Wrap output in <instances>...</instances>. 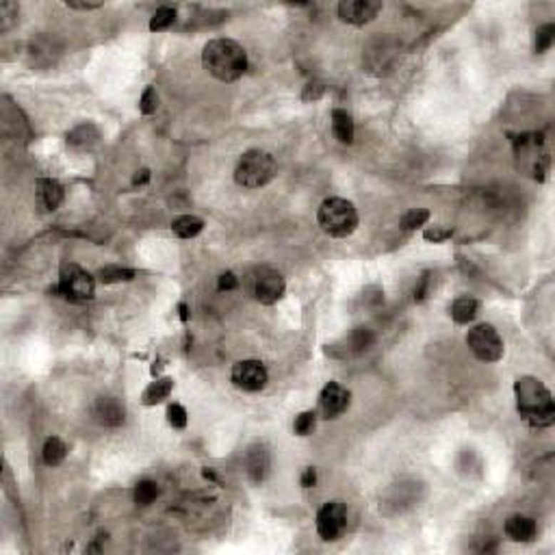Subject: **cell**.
I'll return each instance as SVG.
<instances>
[{
  "mask_svg": "<svg viewBox=\"0 0 555 555\" xmlns=\"http://www.w3.org/2000/svg\"><path fill=\"white\" fill-rule=\"evenodd\" d=\"M516 410L521 419L534 427L544 429L555 421V402L549 388L534 375H523L514 382Z\"/></svg>",
  "mask_w": 555,
  "mask_h": 555,
  "instance_id": "cell-1",
  "label": "cell"
},
{
  "mask_svg": "<svg viewBox=\"0 0 555 555\" xmlns=\"http://www.w3.org/2000/svg\"><path fill=\"white\" fill-rule=\"evenodd\" d=\"M202 66L204 70L221 81V83H233L241 78L248 70V54L243 46H239L233 39H210L202 50Z\"/></svg>",
  "mask_w": 555,
  "mask_h": 555,
  "instance_id": "cell-2",
  "label": "cell"
},
{
  "mask_svg": "<svg viewBox=\"0 0 555 555\" xmlns=\"http://www.w3.org/2000/svg\"><path fill=\"white\" fill-rule=\"evenodd\" d=\"M317 221L325 235L345 239L358 228V210L345 198H327L317 213Z\"/></svg>",
  "mask_w": 555,
  "mask_h": 555,
  "instance_id": "cell-3",
  "label": "cell"
},
{
  "mask_svg": "<svg viewBox=\"0 0 555 555\" xmlns=\"http://www.w3.org/2000/svg\"><path fill=\"white\" fill-rule=\"evenodd\" d=\"M275 176V161L265 150H248L241 154L237 168H235V180L239 187L245 189H260Z\"/></svg>",
  "mask_w": 555,
  "mask_h": 555,
  "instance_id": "cell-4",
  "label": "cell"
},
{
  "mask_svg": "<svg viewBox=\"0 0 555 555\" xmlns=\"http://www.w3.org/2000/svg\"><path fill=\"white\" fill-rule=\"evenodd\" d=\"M248 291L258 304L271 306L275 302H280L287 291L285 275L269 265H260L252 269V273L248 275Z\"/></svg>",
  "mask_w": 555,
  "mask_h": 555,
  "instance_id": "cell-5",
  "label": "cell"
},
{
  "mask_svg": "<svg viewBox=\"0 0 555 555\" xmlns=\"http://www.w3.org/2000/svg\"><path fill=\"white\" fill-rule=\"evenodd\" d=\"M57 293L68 302H87L96 293V280L76 263H63L59 271Z\"/></svg>",
  "mask_w": 555,
  "mask_h": 555,
  "instance_id": "cell-6",
  "label": "cell"
},
{
  "mask_svg": "<svg viewBox=\"0 0 555 555\" xmlns=\"http://www.w3.org/2000/svg\"><path fill=\"white\" fill-rule=\"evenodd\" d=\"M467 345L473 352V356L482 362H499L506 354L504 339L490 323H477L469 330Z\"/></svg>",
  "mask_w": 555,
  "mask_h": 555,
  "instance_id": "cell-7",
  "label": "cell"
},
{
  "mask_svg": "<svg viewBox=\"0 0 555 555\" xmlns=\"http://www.w3.org/2000/svg\"><path fill=\"white\" fill-rule=\"evenodd\" d=\"M230 380L233 384L239 388V391L245 393H258L267 386L269 382V373L265 369V365L260 360H239L233 371H230Z\"/></svg>",
  "mask_w": 555,
  "mask_h": 555,
  "instance_id": "cell-8",
  "label": "cell"
},
{
  "mask_svg": "<svg viewBox=\"0 0 555 555\" xmlns=\"http://www.w3.org/2000/svg\"><path fill=\"white\" fill-rule=\"evenodd\" d=\"M347 525V508L341 501H327L317 512V534L321 540H337Z\"/></svg>",
  "mask_w": 555,
  "mask_h": 555,
  "instance_id": "cell-9",
  "label": "cell"
},
{
  "mask_svg": "<svg viewBox=\"0 0 555 555\" xmlns=\"http://www.w3.org/2000/svg\"><path fill=\"white\" fill-rule=\"evenodd\" d=\"M352 402V393L339 382H327L319 395V412L323 419H337L341 417Z\"/></svg>",
  "mask_w": 555,
  "mask_h": 555,
  "instance_id": "cell-10",
  "label": "cell"
},
{
  "mask_svg": "<svg viewBox=\"0 0 555 555\" xmlns=\"http://www.w3.org/2000/svg\"><path fill=\"white\" fill-rule=\"evenodd\" d=\"M382 11L380 0H343L339 5V18L352 26H365Z\"/></svg>",
  "mask_w": 555,
  "mask_h": 555,
  "instance_id": "cell-11",
  "label": "cell"
},
{
  "mask_svg": "<svg viewBox=\"0 0 555 555\" xmlns=\"http://www.w3.org/2000/svg\"><path fill=\"white\" fill-rule=\"evenodd\" d=\"M93 417L104 427H120L126 421V408L116 397H100L93 406Z\"/></svg>",
  "mask_w": 555,
  "mask_h": 555,
  "instance_id": "cell-12",
  "label": "cell"
},
{
  "mask_svg": "<svg viewBox=\"0 0 555 555\" xmlns=\"http://www.w3.org/2000/svg\"><path fill=\"white\" fill-rule=\"evenodd\" d=\"M245 467H248V475L254 484H263L267 479V475L271 471V454L263 442H256V445H252L248 449Z\"/></svg>",
  "mask_w": 555,
  "mask_h": 555,
  "instance_id": "cell-13",
  "label": "cell"
},
{
  "mask_svg": "<svg viewBox=\"0 0 555 555\" xmlns=\"http://www.w3.org/2000/svg\"><path fill=\"white\" fill-rule=\"evenodd\" d=\"M35 195L44 210H57L63 202V187L54 178H39L35 183Z\"/></svg>",
  "mask_w": 555,
  "mask_h": 555,
  "instance_id": "cell-14",
  "label": "cell"
},
{
  "mask_svg": "<svg viewBox=\"0 0 555 555\" xmlns=\"http://www.w3.org/2000/svg\"><path fill=\"white\" fill-rule=\"evenodd\" d=\"M506 536L514 542H531L538 536V525L534 519L516 514L506 521Z\"/></svg>",
  "mask_w": 555,
  "mask_h": 555,
  "instance_id": "cell-15",
  "label": "cell"
},
{
  "mask_svg": "<svg viewBox=\"0 0 555 555\" xmlns=\"http://www.w3.org/2000/svg\"><path fill=\"white\" fill-rule=\"evenodd\" d=\"M98 139H100V131L91 122L78 124L76 128H72L68 133V146L74 150H89L98 143Z\"/></svg>",
  "mask_w": 555,
  "mask_h": 555,
  "instance_id": "cell-16",
  "label": "cell"
},
{
  "mask_svg": "<svg viewBox=\"0 0 555 555\" xmlns=\"http://www.w3.org/2000/svg\"><path fill=\"white\" fill-rule=\"evenodd\" d=\"M332 133H335V137L345 146L354 143V120L345 108L332 111Z\"/></svg>",
  "mask_w": 555,
  "mask_h": 555,
  "instance_id": "cell-17",
  "label": "cell"
},
{
  "mask_svg": "<svg viewBox=\"0 0 555 555\" xmlns=\"http://www.w3.org/2000/svg\"><path fill=\"white\" fill-rule=\"evenodd\" d=\"M174 391V380L172 377H156L141 395L143 406H156L163 399H168Z\"/></svg>",
  "mask_w": 555,
  "mask_h": 555,
  "instance_id": "cell-18",
  "label": "cell"
},
{
  "mask_svg": "<svg viewBox=\"0 0 555 555\" xmlns=\"http://www.w3.org/2000/svg\"><path fill=\"white\" fill-rule=\"evenodd\" d=\"M204 230V219L195 215H178L172 221V233L178 239H193Z\"/></svg>",
  "mask_w": 555,
  "mask_h": 555,
  "instance_id": "cell-19",
  "label": "cell"
},
{
  "mask_svg": "<svg viewBox=\"0 0 555 555\" xmlns=\"http://www.w3.org/2000/svg\"><path fill=\"white\" fill-rule=\"evenodd\" d=\"M68 456V447L66 442L59 438V436H50L46 438L44 442V449H41V458H44V464L48 467H59Z\"/></svg>",
  "mask_w": 555,
  "mask_h": 555,
  "instance_id": "cell-20",
  "label": "cell"
},
{
  "mask_svg": "<svg viewBox=\"0 0 555 555\" xmlns=\"http://www.w3.org/2000/svg\"><path fill=\"white\" fill-rule=\"evenodd\" d=\"M479 312V302L475 297H458L452 304V319L460 325L471 323Z\"/></svg>",
  "mask_w": 555,
  "mask_h": 555,
  "instance_id": "cell-21",
  "label": "cell"
},
{
  "mask_svg": "<svg viewBox=\"0 0 555 555\" xmlns=\"http://www.w3.org/2000/svg\"><path fill=\"white\" fill-rule=\"evenodd\" d=\"M137 275L135 269H126V267H120V265H108V267H102L98 271V278L102 285H116V282H128L133 280V278Z\"/></svg>",
  "mask_w": 555,
  "mask_h": 555,
  "instance_id": "cell-22",
  "label": "cell"
},
{
  "mask_svg": "<svg viewBox=\"0 0 555 555\" xmlns=\"http://www.w3.org/2000/svg\"><path fill=\"white\" fill-rule=\"evenodd\" d=\"M158 484L154 482V479H141L137 486H135V492H133V497H135V504L137 506H150L154 499L158 497Z\"/></svg>",
  "mask_w": 555,
  "mask_h": 555,
  "instance_id": "cell-23",
  "label": "cell"
},
{
  "mask_svg": "<svg viewBox=\"0 0 555 555\" xmlns=\"http://www.w3.org/2000/svg\"><path fill=\"white\" fill-rule=\"evenodd\" d=\"M176 20V9L174 7H161L154 11V16L150 18V31L158 33V31H165L170 29Z\"/></svg>",
  "mask_w": 555,
  "mask_h": 555,
  "instance_id": "cell-24",
  "label": "cell"
},
{
  "mask_svg": "<svg viewBox=\"0 0 555 555\" xmlns=\"http://www.w3.org/2000/svg\"><path fill=\"white\" fill-rule=\"evenodd\" d=\"M373 341H375V337H373V332H371L369 327H356L352 335H350V347H352L354 352H365V350H369V347L373 345Z\"/></svg>",
  "mask_w": 555,
  "mask_h": 555,
  "instance_id": "cell-25",
  "label": "cell"
},
{
  "mask_svg": "<svg viewBox=\"0 0 555 555\" xmlns=\"http://www.w3.org/2000/svg\"><path fill=\"white\" fill-rule=\"evenodd\" d=\"M20 16V7L18 3H11V0H3L0 3V31H9L16 24V18Z\"/></svg>",
  "mask_w": 555,
  "mask_h": 555,
  "instance_id": "cell-26",
  "label": "cell"
},
{
  "mask_svg": "<svg viewBox=\"0 0 555 555\" xmlns=\"http://www.w3.org/2000/svg\"><path fill=\"white\" fill-rule=\"evenodd\" d=\"M429 219V210L427 208H412L402 217V228L404 230H417L421 226H425V221Z\"/></svg>",
  "mask_w": 555,
  "mask_h": 555,
  "instance_id": "cell-27",
  "label": "cell"
},
{
  "mask_svg": "<svg viewBox=\"0 0 555 555\" xmlns=\"http://www.w3.org/2000/svg\"><path fill=\"white\" fill-rule=\"evenodd\" d=\"M315 423H317V412H312V410L300 412V414L295 417L293 432H295L297 436H308V434H312V429H315Z\"/></svg>",
  "mask_w": 555,
  "mask_h": 555,
  "instance_id": "cell-28",
  "label": "cell"
},
{
  "mask_svg": "<svg viewBox=\"0 0 555 555\" xmlns=\"http://www.w3.org/2000/svg\"><path fill=\"white\" fill-rule=\"evenodd\" d=\"M555 41V24H544L538 29L536 33V52L538 54H544Z\"/></svg>",
  "mask_w": 555,
  "mask_h": 555,
  "instance_id": "cell-29",
  "label": "cell"
},
{
  "mask_svg": "<svg viewBox=\"0 0 555 555\" xmlns=\"http://www.w3.org/2000/svg\"><path fill=\"white\" fill-rule=\"evenodd\" d=\"M156 108H158V93L152 85H148L139 98V111L143 116H152V113H156Z\"/></svg>",
  "mask_w": 555,
  "mask_h": 555,
  "instance_id": "cell-30",
  "label": "cell"
},
{
  "mask_svg": "<svg viewBox=\"0 0 555 555\" xmlns=\"http://www.w3.org/2000/svg\"><path fill=\"white\" fill-rule=\"evenodd\" d=\"M168 421L174 429H183L187 427V410L180 404H172L168 408Z\"/></svg>",
  "mask_w": 555,
  "mask_h": 555,
  "instance_id": "cell-31",
  "label": "cell"
},
{
  "mask_svg": "<svg viewBox=\"0 0 555 555\" xmlns=\"http://www.w3.org/2000/svg\"><path fill=\"white\" fill-rule=\"evenodd\" d=\"M454 237V228H447V226H432L423 233V239L425 241H434V243H442Z\"/></svg>",
  "mask_w": 555,
  "mask_h": 555,
  "instance_id": "cell-32",
  "label": "cell"
},
{
  "mask_svg": "<svg viewBox=\"0 0 555 555\" xmlns=\"http://www.w3.org/2000/svg\"><path fill=\"white\" fill-rule=\"evenodd\" d=\"M237 287H239V278L233 271H224L217 278V291H221V293L235 291Z\"/></svg>",
  "mask_w": 555,
  "mask_h": 555,
  "instance_id": "cell-33",
  "label": "cell"
},
{
  "mask_svg": "<svg viewBox=\"0 0 555 555\" xmlns=\"http://www.w3.org/2000/svg\"><path fill=\"white\" fill-rule=\"evenodd\" d=\"M429 293V271L419 278V285L414 287V302H423Z\"/></svg>",
  "mask_w": 555,
  "mask_h": 555,
  "instance_id": "cell-34",
  "label": "cell"
},
{
  "mask_svg": "<svg viewBox=\"0 0 555 555\" xmlns=\"http://www.w3.org/2000/svg\"><path fill=\"white\" fill-rule=\"evenodd\" d=\"M325 93V87L319 85V83H310L304 87V93H302V100L304 102H310V100H319L321 96Z\"/></svg>",
  "mask_w": 555,
  "mask_h": 555,
  "instance_id": "cell-35",
  "label": "cell"
},
{
  "mask_svg": "<svg viewBox=\"0 0 555 555\" xmlns=\"http://www.w3.org/2000/svg\"><path fill=\"white\" fill-rule=\"evenodd\" d=\"M300 484H302V488H312L317 484V469L315 467L304 469V473L300 477Z\"/></svg>",
  "mask_w": 555,
  "mask_h": 555,
  "instance_id": "cell-36",
  "label": "cell"
},
{
  "mask_svg": "<svg viewBox=\"0 0 555 555\" xmlns=\"http://www.w3.org/2000/svg\"><path fill=\"white\" fill-rule=\"evenodd\" d=\"M66 7H70V9H78V11H91V9H100L102 3H74V0H68Z\"/></svg>",
  "mask_w": 555,
  "mask_h": 555,
  "instance_id": "cell-37",
  "label": "cell"
},
{
  "mask_svg": "<svg viewBox=\"0 0 555 555\" xmlns=\"http://www.w3.org/2000/svg\"><path fill=\"white\" fill-rule=\"evenodd\" d=\"M150 183V170H139L135 172V178H133V185L135 187H141V185H148Z\"/></svg>",
  "mask_w": 555,
  "mask_h": 555,
  "instance_id": "cell-38",
  "label": "cell"
},
{
  "mask_svg": "<svg viewBox=\"0 0 555 555\" xmlns=\"http://www.w3.org/2000/svg\"><path fill=\"white\" fill-rule=\"evenodd\" d=\"M178 312H180V321H189V306L185 302L178 304Z\"/></svg>",
  "mask_w": 555,
  "mask_h": 555,
  "instance_id": "cell-39",
  "label": "cell"
}]
</instances>
